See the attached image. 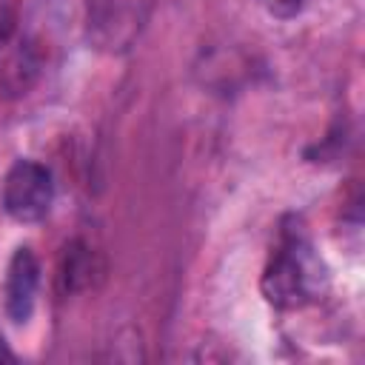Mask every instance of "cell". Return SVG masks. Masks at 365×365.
I'll list each match as a JSON object with an SVG mask.
<instances>
[{
	"label": "cell",
	"instance_id": "obj_1",
	"mask_svg": "<svg viewBox=\"0 0 365 365\" xmlns=\"http://www.w3.org/2000/svg\"><path fill=\"white\" fill-rule=\"evenodd\" d=\"M328 285L322 259L302 228H285L262 271V294L277 308H302Z\"/></svg>",
	"mask_w": 365,
	"mask_h": 365
},
{
	"label": "cell",
	"instance_id": "obj_2",
	"mask_svg": "<svg viewBox=\"0 0 365 365\" xmlns=\"http://www.w3.org/2000/svg\"><path fill=\"white\" fill-rule=\"evenodd\" d=\"M157 0H88L86 40L106 54L128 51L151 20Z\"/></svg>",
	"mask_w": 365,
	"mask_h": 365
},
{
	"label": "cell",
	"instance_id": "obj_3",
	"mask_svg": "<svg viewBox=\"0 0 365 365\" xmlns=\"http://www.w3.org/2000/svg\"><path fill=\"white\" fill-rule=\"evenodd\" d=\"M54 200V177L37 160H14L3 177V208L17 222H40Z\"/></svg>",
	"mask_w": 365,
	"mask_h": 365
},
{
	"label": "cell",
	"instance_id": "obj_4",
	"mask_svg": "<svg viewBox=\"0 0 365 365\" xmlns=\"http://www.w3.org/2000/svg\"><path fill=\"white\" fill-rule=\"evenodd\" d=\"M37 288H40V259L29 245H20L6 268V314L14 322H26L34 311V299H37Z\"/></svg>",
	"mask_w": 365,
	"mask_h": 365
},
{
	"label": "cell",
	"instance_id": "obj_5",
	"mask_svg": "<svg viewBox=\"0 0 365 365\" xmlns=\"http://www.w3.org/2000/svg\"><path fill=\"white\" fill-rule=\"evenodd\" d=\"M97 274V257L88 245L83 242H71L63 254V262H60V285L66 294L71 291H83L91 285Z\"/></svg>",
	"mask_w": 365,
	"mask_h": 365
},
{
	"label": "cell",
	"instance_id": "obj_6",
	"mask_svg": "<svg viewBox=\"0 0 365 365\" xmlns=\"http://www.w3.org/2000/svg\"><path fill=\"white\" fill-rule=\"evenodd\" d=\"M6 359H14V354H11L9 342H6V339H3V334H0V362H6Z\"/></svg>",
	"mask_w": 365,
	"mask_h": 365
}]
</instances>
